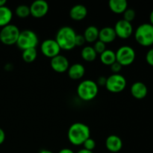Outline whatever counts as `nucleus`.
Segmentation results:
<instances>
[{
	"label": "nucleus",
	"instance_id": "f257e3e1",
	"mask_svg": "<svg viewBox=\"0 0 153 153\" xmlns=\"http://www.w3.org/2000/svg\"><path fill=\"white\" fill-rule=\"evenodd\" d=\"M67 137L74 146H82L87 139L91 137L90 128L82 123H75L69 128Z\"/></svg>",
	"mask_w": 153,
	"mask_h": 153
},
{
	"label": "nucleus",
	"instance_id": "f03ea898",
	"mask_svg": "<svg viewBox=\"0 0 153 153\" xmlns=\"http://www.w3.org/2000/svg\"><path fill=\"white\" fill-rule=\"evenodd\" d=\"M76 33L70 26H63L58 31L55 40L58 43L61 49L69 51L76 47Z\"/></svg>",
	"mask_w": 153,
	"mask_h": 153
},
{
	"label": "nucleus",
	"instance_id": "7ed1b4c3",
	"mask_svg": "<svg viewBox=\"0 0 153 153\" xmlns=\"http://www.w3.org/2000/svg\"><path fill=\"white\" fill-rule=\"evenodd\" d=\"M99 92V86L97 82L90 79L82 81L77 87V94L81 100L91 101L96 98Z\"/></svg>",
	"mask_w": 153,
	"mask_h": 153
},
{
	"label": "nucleus",
	"instance_id": "20e7f679",
	"mask_svg": "<svg viewBox=\"0 0 153 153\" xmlns=\"http://www.w3.org/2000/svg\"><path fill=\"white\" fill-rule=\"evenodd\" d=\"M134 38L138 44L143 46L153 45V25L143 23L139 25L134 32Z\"/></svg>",
	"mask_w": 153,
	"mask_h": 153
},
{
	"label": "nucleus",
	"instance_id": "39448f33",
	"mask_svg": "<svg viewBox=\"0 0 153 153\" xmlns=\"http://www.w3.org/2000/svg\"><path fill=\"white\" fill-rule=\"evenodd\" d=\"M39 40L37 34L32 30L25 29L20 31L16 46L21 50H25L31 48H36L38 45Z\"/></svg>",
	"mask_w": 153,
	"mask_h": 153
},
{
	"label": "nucleus",
	"instance_id": "423d86ee",
	"mask_svg": "<svg viewBox=\"0 0 153 153\" xmlns=\"http://www.w3.org/2000/svg\"><path fill=\"white\" fill-rule=\"evenodd\" d=\"M19 34L20 31L16 25L8 24L0 31V42L7 46L16 44Z\"/></svg>",
	"mask_w": 153,
	"mask_h": 153
},
{
	"label": "nucleus",
	"instance_id": "0eeeda50",
	"mask_svg": "<svg viewBox=\"0 0 153 153\" xmlns=\"http://www.w3.org/2000/svg\"><path fill=\"white\" fill-rule=\"evenodd\" d=\"M126 79L121 74H112L107 77L105 88L109 92L117 94L125 90L126 87Z\"/></svg>",
	"mask_w": 153,
	"mask_h": 153
},
{
	"label": "nucleus",
	"instance_id": "6e6552de",
	"mask_svg": "<svg viewBox=\"0 0 153 153\" xmlns=\"http://www.w3.org/2000/svg\"><path fill=\"white\" fill-rule=\"evenodd\" d=\"M115 53H116V61L122 65V67L130 65L135 60V51L131 46H120Z\"/></svg>",
	"mask_w": 153,
	"mask_h": 153
},
{
	"label": "nucleus",
	"instance_id": "1a4fd4ad",
	"mask_svg": "<svg viewBox=\"0 0 153 153\" xmlns=\"http://www.w3.org/2000/svg\"><path fill=\"white\" fill-rule=\"evenodd\" d=\"M40 50L44 56L52 58L60 55L61 49L55 39H46L42 42Z\"/></svg>",
	"mask_w": 153,
	"mask_h": 153
},
{
	"label": "nucleus",
	"instance_id": "9d476101",
	"mask_svg": "<svg viewBox=\"0 0 153 153\" xmlns=\"http://www.w3.org/2000/svg\"><path fill=\"white\" fill-rule=\"evenodd\" d=\"M114 29L117 37L123 40L129 38L133 33V26L131 22L124 20L123 19H120L116 22Z\"/></svg>",
	"mask_w": 153,
	"mask_h": 153
},
{
	"label": "nucleus",
	"instance_id": "9b49d317",
	"mask_svg": "<svg viewBox=\"0 0 153 153\" xmlns=\"http://www.w3.org/2000/svg\"><path fill=\"white\" fill-rule=\"evenodd\" d=\"M29 7L31 15L35 18L43 17L49 11V4L44 0H36Z\"/></svg>",
	"mask_w": 153,
	"mask_h": 153
},
{
	"label": "nucleus",
	"instance_id": "f8f14e48",
	"mask_svg": "<svg viewBox=\"0 0 153 153\" xmlns=\"http://www.w3.org/2000/svg\"><path fill=\"white\" fill-rule=\"evenodd\" d=\"M50 66L54 71L58 73H63L64 72H67V70L70 67V63L65 56L58 55L51 58Z\"/></svg>",
	"mask_w": 153,
	"mask_h": 153
},
{
	"label": "nucleus",
	"instance_id": "ddd939ff",
	"mask_svg": "<svg viewBox=\"0 0 153 153\" xmlns=\"http://www.w3.org/2000/svg\"><path fill=\"white\" fill-rule=\"evenodd\" d=\"M105 146L111 152H118L123 147V141L120 137L115 134H111L106 138Z\"/></svg>",
	"mask_w": 153,
	"mask_h": 153
},
{
	"label": "nucleus",
	"instance_id": "4468645a",
	"mask_svg": "<svg viewBox=\"0 0 153 153\" xmlns=\"http://www.w3.org/2000/svg\"><path fill=\"white\" fill-rule=\"evenodd\" d=\"M148 89L143 82H136L131 87V94L133 97L137 100H142L147 95Z\"/></svg>",
	"mask_w": 153,
	"mask_h": 153
},
{
	"label": "nucleus",
	"instance_id": "2eb2a0df",
	"mask_svg": "<svg viewBox=\"0 0 153 153\" xmlns=\"http://www.w3.org/2000/svg\"><path fill=\"white\" fill-rule=\"evenodd\" d=\"M88 15V9L85 5L81 4H75L70 10V16L75 21H81Z\"/></svg>",
	"mask_w": 153,
	"mask_h": 153
},
{
	"label": "nucleus",
	"instance_id": "dca6fc26",
	"mask_svg": "<svg viewBox=\"0 0 153 153\" xmlns=\"http://www.w3.org/2000/svg\"><path fill=\"white\" fill-rule=\"evenodd\" d=\"M117 35L114 28L106 26L100 30L99 33V40L105 44L114 42L116 39Z\"/></svg>",
	"mask_w": 153,
	"mask_h": 153
},
{
	"label": "nucleus",
	"instance_id": "f3484780",
	"mask_svg": "<svg viewBox=\"0 0 153 153\" xmlns=\"http://www.w3.org/2000/svg\"><path fill=\"white\" fill-rule=\"evenodd\" d=\"M69 77L73 80H79L85 74V68L82 64L76 63L69 67L67 70Z\"/></svg>",
	"mask_w": 153,
	"mask_h": 153
},
{
	"label": "nucleus",
	"instance_id": "a211bd4d",
	"mask_svg": "<svg viewBox=\"0 0 153 153\" xmlns=\"http://www.w3.org/2000/svg\"><path fill=\"white\" fill-rule=\"evenodd\" d=\"M110 10L116 14H121L128 8L126 0H110L108 2Z\"/></svg>",
	"mask_w": 153,
	"mask_h": 153
},
{
	"label": "nucleus",
	"instance_id": "6ab92c4d",
	"mask_svg": "<svg viewBox=\"0 0 153 153\" xmlns=\"http://www.w3.org/2000/svg\"><path fill=\"white\" fill-rule=\"evenodd\" d=\"M13 18V12L7 6L0 7V27L3 28L10 24Z\"/></svg>",
	"mask_w": 153,
	"mask_h": 153
},
{
	"label": "nucleus",
	"instance_id": "aec40b11",
	"mask_svg": "<svg viewBox=\"0 0 153 153\" xmlns=\"http://www.w3.org/2000/svg\"><path fill=\"white\" fill-rule=\"evenodd\" d=\"M99 33H100V30L97 26L90 25L85 30L83 35L86 42L95 43L97 40H99Z\"/></svg>",
	"mask_w": 153,
	"mask_h": 153
},
{
	"label": "nucleus",
	"instance_id": "412c9836",
	"mask_svg": "<svg viewBox=\"0 0 153 153\" xmlns=\"http://www.w3.org/2000/svg\"><path fill=\"white\" fill-rule=\"evenodd\" d=\"M100 61L106 66H111L116 62V53L111 49H106L100 55Z\"/></svg>",
	"mask_w": 153,
	"mask_h": 153
},
{
	"label": "nucleus",
	"instance_id": "4be33fe9",
	"mask_svg": "<svg viewBox=\"0 0 153 153\" xmlns=\"http://www.w3.org/2000/svg\"><path fill=\"white\" fill-rule=\"evenodd\" d=\"M81 55L82 58L87 62H93L97 59V53L95 52L93 46H87L82 49Z\"/></svg>",
	"mask_w": 153,
	"mask_h": 153
},
{
	"label": "nucleus",
	"instance_id": "5701e85b",
	"mask_svg": "<svg viewBox=\"0 0 153 153\" xmlns=\"http://www.w3.org/2000/svg\"><path fill=\"white\" fill-rule=\"evenodd\" d=\"M37 56V51L36 48L25 49L22 51V59L26 63H32L36 60Z\"/></svg>",
	"mask_w": 153,
	"mask_h": 153
},
{
	"label": "nucleus",
	"instance_id": "b1692460",
	"mask_svg": "<svg viewBox=\"0 0 153 153\" xmlns=\"http://www.w3.org/2000/svg\"><path fill=\"white\" fill-rule=\"evenodd\" d=\"M15 13L19 18L28 17L29 15H31L29 6L26 5V4H20V5H18L16 7V9H15Z\"/></svg>",
	"mask_w": 153,
	"mask_h": 153
},
{
	"label": "nucleus",
	"instance_id": "393cba45",
	"mask_svg": "<svg viewBox=\"0 0 153 153\" xmlns=\"http://www.w3.org/2000/svg\"><path fill=\"white\" fill-rule=\"evenodd\" d=\"M123 19L126 21H128V22H131V21H133L135 18L136 13L135 10L132 8H127L126 10L124 11V13H123Z\"/></svg>",
	"mask_w": 153,
	"mask_h": 153
},
{
	"label": "nucleus",
	"instance_id": "a878e982",
	"mask_svg": "<svg viewBox=\"0 0 153 153\" xmlns=\"http://www.w3.org/2000/svg\"><path fill=\"white\" fill-rule=\"evenodd\" d=\"M93 48H94V50H95V52H97V54H100V55H101L103 52H105V51L107 49H106L105 43H104L103 42L100 41V40H97V41L94 43V46H93Z\"/></svg>",
	"mask_w": 153,
	"mask_h": 153
},
{
	"label": "nucleus",
	"instance_id": "bb28decb",
	"mask_svg": "<svg viewBox=\"0 0 153 153\" xmlns=\"http://www.w3.org/2000/svg\"><path fill=\"white\" fill-rule=\"evenodd\" d=\"M83 146L85 149L93 152V150H94L96 147V141L94 139L91 138V137H89V138L87 139V140L84 142Z\"/></svg>",
	"mask_w": 153,
	"mask_h": 153
},
{
	"label": "nucleus",
	"instance_id": "cd10ccee",
	"mask_svg": "<svg viewBox=\"0 0 153 153\" xmlns=\"http://www.w3.org/2000/svg\"><path fill=\"white\" fill-rule=\"evenodd\" d=\"M85 43H86V40H85V37H84L83 34H76V40H75L76 46H83V45H85Z\"/></svg>",
	"mask_w": 153,
	"mask_h": 153
},
{
	"label": "nucleus",
	"instance_id": "c85d7f7f",
	"mask_svg": "<svg viewBox=\"0 0 153 153\" xmlns=\"http://www.w3.org/2000/svg\"><path fill=\"white\" fill-rule=\"evenodd\" d=\"M111 70L113 72V74H119L120 72L122 70V65L119 64L118 62H114L113 64L110 66Z\"/></svg>",
	"mask_w": 153,
	"mask_h": 153
},
{
	"label": "nucleus",
	"instance_id": "c756f323",
	"mask_svg": "<svg viewBox=\"0 0 153 153\" xmlns=\"http://www.w3.org/2000/svg\"><path fill=\"white\" fill-rule=\"evenodd\" d=\"M146 62L148 63V64H149V65L153 67V48L149 49V50L146 52Z\"/></svg>",
	"mask_w": 153,
	"mask_h": 153
},
{
	"label": "nucleus",
	"instance_id": "7c9ffc66",
	"mask_svg": "<svg viewBox=\"0 0 153 153\" xmlns=\"http://www.w3.org/2000/svg\"><path fill=\"white\" fill-rule=\"evenodd\" d=\"M107 78L105 76H100L97 79V84L98 86H105Z\"/></svg>",
	"mask_w": 153,
	"mask_h": 153
},
{
	"label": "nucleus",
	"instance_id": "2f4dec72",
	"mask_svg": "<svg viewBox=\"0 0 153 153\" xmlns=\"http://www.w3.org/2000/svg\"><path fill=\"white\" fill-rule=\"evenodd\" d=\"M4 140H5V133H4V130L0 128V145L4 143Z\"/></svg>",
	"mask_w": 153,
	"mask_h": 153
},
{
	"label": "nucleus",
	"instance_id": "473e14b6",
	"mask_svg": "<svg viewBox=\"0 0 153 153\" xmlns=\"http://www.w3.org/2000/svg\"><path fill=\"white\" fill-rule=\"evenodd\" d=\"M58 153H75L72 149H69V148H64V149H61Z\"/></svg>",
	"mask_w": 153,
	"mask_h": 153
},
{
	"label": "nucleus",
	"instance_id": "72a5a7b5",
	"mask_svg": "<svg viewBox=\"0 0 153 153\" xmlns=\"http://www.w3.org/2000/svg\"><path fill=\"white\" fill-rule=\"evenodd\" d=\"M76 153H94L93 152H91V151H88L87 150V149H80L79 151H78Z\"/></svg>",
	"mask_w": 153,
	"mask_h": 153
},
{
	"label": "nucleus",
	"instance_id": "f704fd0d",
	"mask_svg": "<svg viewBox=\"0 0 153 153\" xmlns=\"http://www.w3.org/2000/svg\"><path fill=\"white\" fill-rule=\"evenodd\" d=\"M149 20H150V24L153 25V10L151 11L150 15H149Z\"/></svg>",
	"mask_w": 153,
	"mask_h": 153
},
{
	"label": "nucleus",
	"instance_id": "c9c22d12",
	"mask_svg": "<svg viewBox=\"0 0 153 153\" xmlns=\"http://www.w3.org/2000/svg\"><path fill=\"white\" fill-rule=\"evenodd\" d=\"M6 0H0V7H3V6H5L6 4Z\"/></svg>",
	"mask_w": 153,
	"mask_h": 153
},
{
	"label": "nucleus",
	"instance_id": "e433bc0d",
	"mask_svg": "<svg viewBox=\"0 0 153 153\" xmlns=\"http://www.w3.org/2000/svg\"><path fill=\"white\" fill-rule=\"evenodd\" d=\"M39 153H53V152L50 150H48V149H43V150L40 151Z\"/></svg>",
	"mask_w": 153,
	"mask_h": 153
}]
</instances>
